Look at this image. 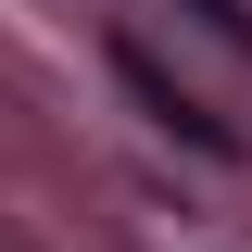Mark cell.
Listing matches in <instances>:
<instances>
[{"mask_svg": "<svg viewBox=\"0 0 252 252\" xmlns=\"http://www.w3.org/2000/svg\"><path fill=\"white\" fill-rule=\"evenodd\" d=\"M114 76L139 89V114H152L164 139H189V152H215V164H240V126H227V114H202V101H189L177 76H164V63L139 51V38H114Z\"/></svg>", "mask_w": 252, "mask_h": 252, "instance_id": "cell-1", "label": "cell"}, {"mask_svg": "<svg viewBox=\"0 0 252 252\" xmlns=\"http://www.w3.org/2000/svg\"><path fill=\"white\" fill-rule=\"evenodd\" d=\"M189 26H202V38H227V51L252 63V13H240V0H189Z\"/></svg>", "mask_w": 252, "mask_h": 252, "instance_id": "cell-2", "label": "cell"}]
</instances>
